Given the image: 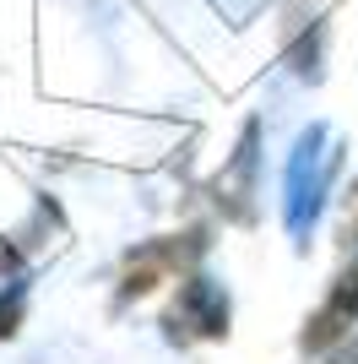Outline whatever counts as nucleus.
<instances>
[{
  "instance_id": "obj_4",
  "label": "nucleus",
  "mask_w": 358,
  "mask_h": 364,
  "mask_svg": "<svg viewBox=\"0 0 358 364\" xmlns=\"http://www.w3.org/2000/svg\"><path fill=\"white\" fill-rule=\"evenodd\" d=\"M11 321H16V304L0 299V332H11Z\"/></svg>"
},
{
  "instance_id": "obj_2",
  "label": "nucleus",
  "mask_w": 358,
  "mask_h": 364,
  "mask_svg": "<svg viewBox=\"0 0 358 364\" xmlns=\"http://www.w3.org/2000/svg\"><path fill=\"white\" fill-rule=\"evenodd\" d=\"M168 321H174V332L185 326V332L217 337V332L228 326V299L212 289L207 277H195V283H185V294H179V304L168 310Z\"/></svg>"
},
{
  "instance_id": "obj_5",
  "label": "nucleus",
  "mask_w": 358,
  "mask_h": 364,
  "mask_svg": "<svg viewBox=\"0 0 358 364\" xmlns=\"http://www.w3.org/2000/svg\"><path fill=\"white\" fill-rule=\"evenodd\" d=\"M337 364H358V348H353V353H342V359H337Z\"/></svg>"
},
{
  "instance_id": "obj_1",
  "label": "nucleus",
  "mask_w": 358,
  "mask_h": 364,
  "mask_svg": "<svg viewBox=\"0 0 358 364\" xmlns=\"http://www.w3.org/2000/svg\"><path fill=\"white\" fill-rule=\"evenodd\" d=\"M331 168H337V152L326 147V131L310 125L298 136L293 158H288V196H283V218H288V234L304 240L315 228V213L326 201V185H331Z\"/></svg>"
},
{
  "instance_id": "obj_3",
  "label": "nucleus",
  "mask_w": 358,
  "mask_h": 364,
  "mask_svg": "<svg viewBox=\"0 0 358 364\" xmlns=\"http://www.w3.org/2000/svg\"><path fill=\"white\" fill-rule=\"evenodd\" d=\"M353 316H358V267L337 277V294H331V299L320 304V316L310 321L304 343H310V348H326V343H331L337 332H342V326H353Z\"/></svg>"
}]
</instances>
